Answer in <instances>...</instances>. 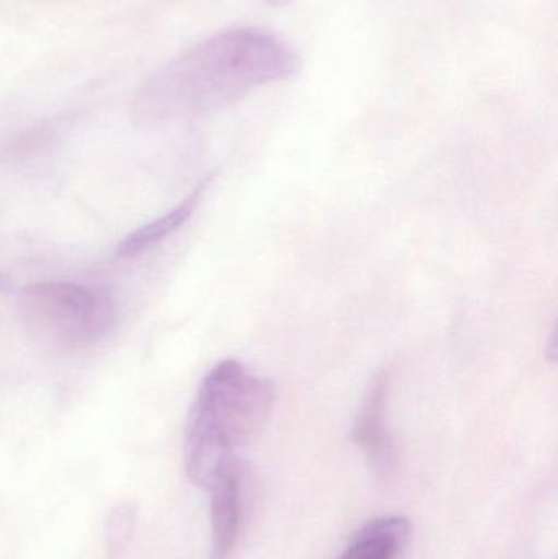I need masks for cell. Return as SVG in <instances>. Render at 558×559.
<instances>
[{
    "mask_svg": "<svg viewBox=\"0 0 558 559\" xmlns=\"http://www.w3.org/2000/svg\"><path fill=\"white\" fill-rule=\"evenodd\" d=\"M298 64L294 49L274 33L225 29L157 69L134 97V120L163 123L219 110L290 78Z\"/></svg>",
    "mask_w": 558,
    "mask_h": 559,
    "instance_id": "cell-1",
    "label": "cell"
},
{
    "mask_svg": "<svg viewBox=\"0 0 558 559\" xmlns=\"http://www.w3.org/2000/svg\"><path fill=\"white\" fill-rule=\"evenodd\" d=\"M23 331L55 352H78L100 342L114 329L117 306L105 289L74 282H36L16 299Z\"/></svg>",
    "mask_w": 558,
    "mask_h": 559,
    "instance_id": "cell-2",
    "label": "cell"
},
{
    "mask_svg": "<svg viewBox=\"0 0 558 559\" xmlns=\"http://www.w3.org/2000/svg\"><path fill=\"white\" fill-rule=\"evenodd\" d=\"M275 388L241 361L223 360L203 378L192 406L197 407L233 452L248 445L268 424Z\"/></svg>",
    "mask_w": 558,
    "mask_h": 559,
    "instance_id": "cell-3",
    "label": "cell"
},
{
    "mask_svg": "<svg viewBox=\"0 0 558 559\" xmlns=\"http://www.w3.org/2000/svg\"><path fill=\"white\" fill-rule=\"evenodd\" d=\"M392 377L380 370L373 374L353 426V440L363 450L377 478L389 481L396 472L399 452L389 426V401Z\"/></svg>",
    "mask_w": 558,
    "mask_h": 559,
    "instance_id": "cell-4",
    "label": "cell"
},
{
    "mask_svg": "<svg viewBox=\"0 0 558 559\" xmlns=\"http://www.w3.org/2000/svg\"><path fill=\"white\" fill-rule=\"evenodd\" d=\"M212 548L209 559H229L242 524V468L238 460L210 488Z\"/></svg>",
    "mask_w": 558,
    "mask_h": 559,
    "instance_id": "cell-5",
    "label": "cell"
},
{
    "mask_svg": "<svg viewBox=\"0 0 558 559\" xmlns=\"http://www.w3.org/2000/svg\"><path fill=\"white\" fill-rule=\"evenodd\" d=\"M412 525L402 515L373 519L351 538L337 559H396L409 538Z\"/></svg>",
    "mask_w": 558,
    "mask_h": 559,
    "instance_id": "cell-6",
    "label": "cell"
},
{
    "mask_svg": "<svg viewBox=\"0 0 558 559\" xmlns=\"http://www.w3.org/2000/svg\"><path fill=\"white\" fill-rule=\"evenodd\" d=\"M209 183L210 179L202 180L176 209L121 239L117 246V254L120 258H136L169 238L174 233L179 231L199 209L203 195L209 189Z\"/></svg>",
    "mask_w": 558,
    "mask_h": 559,
    "instance_id": "cell-7",
    "label": "cell"
},
{
    "mask_svg": "<svg viewBox=\"0 0 558 559\" xmlns=\"http://www.w3.org/2000/svg\"><path fill=\"white\" fill-rule=\"evenodd\" d=\"M138 524V508L123 502L110 512L105 525V547L108 559H121L130 547Z\"/></svg>",
    "mask_w": 558,
    "mask_h": 559,
    "instance_id": "cell-8",
    "label": "cell"
},
{
    "mask_svg": "<svg viewBox=\"0 0 558 559\" xmlns=\"http://www.w3.org/2000/svg\"><path fill=\"white\" fill-rule=\"evenodd\" d=\"M264 2L272 7H285L294 2V0H264Z\"/></svg>",
    "mask_w": 558,
    "mask_h": 559,
    "instance_id": "cell-9",
    "label": "cell"
}]
</instances>
